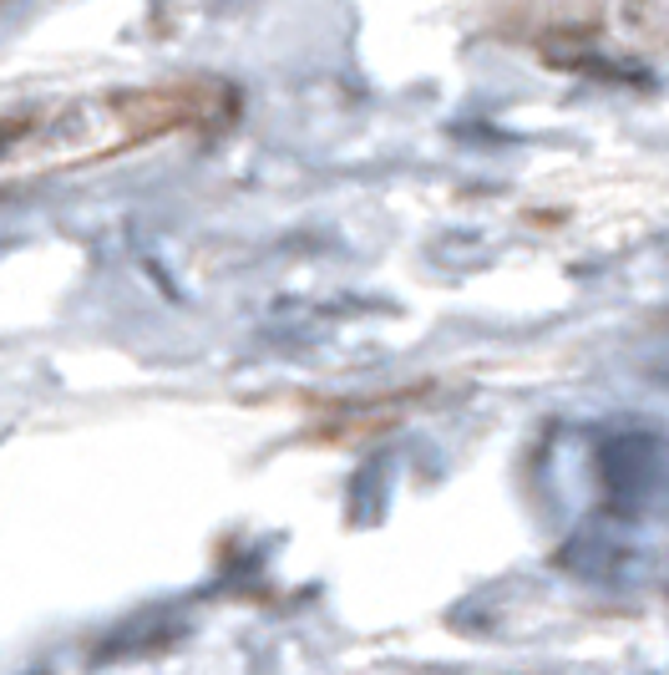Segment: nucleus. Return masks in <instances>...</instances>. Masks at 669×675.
<instances>
[{"label": "nucleus", "instance_id": "f257e3e1", "mask_svg": "<svg viewBox=\"0 0 669 675\" xmlns=\"http://www.w3.org/2000/svg\"><path fill=\"white\" fill-rule=\"evenodd\" d=\"M234 87L219 77H172L122 92L26 102L0 112V178H41L62 168L137 153L183 133H209L234 118Z\"/></svg>", "mask_w": 669, "mask_h": 675}]
</instances>
